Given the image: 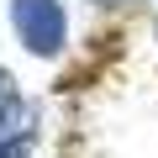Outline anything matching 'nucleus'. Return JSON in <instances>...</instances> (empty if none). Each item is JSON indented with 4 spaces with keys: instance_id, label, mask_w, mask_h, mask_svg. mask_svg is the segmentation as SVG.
Masks as SVG:
<instances>
[{
    "instance_id": "nucleus-4",
    "label": "nucleus",
    "mask_w": 158,
    "mask_h": 158,
    "mask_svg": "<svg viewBox=\"0 0 158 158\" xmlns=\"http://www.w3.org/2000/svg\"><path fill=\"white\" fill-rule=\"evenodd\" d=\"M95 6H116V0H95Z\"/></svg>"
},
{
    "instance_id": "nucleus-1",
    "label": "nucleus",
    "mask_w": 158,
    "mask_h": 158,
    "mask_svg": "<svg viewBox=\"0 0 158 158\" xmlns=\"http://www.w3.org/2000/svg\"><path fill=\"white\" fill-rule=\"evenodd\" d=\"M11 27L32 58H58L69 42V16L58 0H11Z\"/></svg>"
},
{
    "instance_id": "nucleus-5",
    "label": "nucleus",
    "mask_w": 158,
    "mask_h": 158,
    "mask_svg": "<svg viewBox=\"0 0 158 158\" xmlns=\"http://www.w3.org/2000/svg\"><path fill=\"white\" fill-rule=\"evenodd\" d=\"M153 37H158V21H153Z\"/></svg>"
},
{
    "instance_id": "nucleus-3",
    "label": "nucleus",
    "mask_w": 158,
    "mask_h": 158,
    "mask_svg": "<svg viewBox=\"0 0 158 158\" xmlns=\"http://www.w3.org/2000/svg\"><path fill=\"white\" fill-rule=\"evenodd\" d=\"M0 158H32V153H27V137H21V142H6V148H0Z\"/></svg>"
},
{
    "instance_id": "nucleus-2",
    "label": "nucleus",
    "mask_w": 158,
    "mask_h": 158,
    "mask_svg": "<svg viewBox=\"0 0 158 158\" xmlns=\"http://www.w3.org/2000/svg\"><path fill=\"white\" fill-rule=\"evenodd\" d=\"M27 137V100L16 90V79L0 69V148L6 142H21Z\"/></svg>"
}]
</instances>
